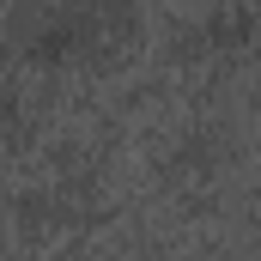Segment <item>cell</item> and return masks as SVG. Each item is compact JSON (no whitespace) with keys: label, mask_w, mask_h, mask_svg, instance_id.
<instances>
[{"label":"cell","mask_w":261,"mask_h":261,"mask_svg":"<svg viewBox=\"0 0 261 261\" xmlns=\"http://www.w3.org/2000/svg\"><path fill=\"white\" fill-rule=\"evenodd\" d=\"M213 37H219V43H231V49H237V43H249V12H237V6H231V12H219V18H213Z\"/></svg>","instance_id":"obj_1"}]
</instances>
